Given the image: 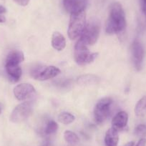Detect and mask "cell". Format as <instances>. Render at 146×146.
<instances>
[{"label":"cell","mask_w":146,"mask_h":146,"mask_svg":"<svg viewBox=\"0 0 146 146\" xmlns=\"http://www.w3.org/2000/svg\"><path fill=\"white\" fill-rule=\"evenodd\" d=\"M126 27L124 10L118 2H115L110 7L109 17L107 20L105 30L108 34H117L123 32Z\"/></svg>","instance_id":"1"},{"label":"cell","mask_w":146,"mask_h":146,"mask_svg":"<svg viewBox=\"0 0 146 146\" xmlns=\"http://www.w3.org/2000/svg\"><path fill=\"white\" fill-rule=\"evenodd\" d=\"M86 26V15L85 11L72 14L70 16L67 33L70 40L80 37Z\"/></svg>","instance_id":"2"},{"label":"cell","mask_w":146,"mask_h":146,"mask_svg":"<svg viewBox=\"0 0 146 146\" xmlns=\"http://www.w3.org/2000/svg\"><path fill=\"white\" fill-rule=\"evenodd\" d=\"M98 53H90L88 50L87 44L80 39L76 43L74 50L75 60L79 65L89 64L95 60L98 57Z\"/></svg>","instance_id":"3"},{"label":"cell","mask_w":146,"mask_h":146,"mask_svg":"<svg viewBox=\"0 0 146 146\" xmlns=\"http://www.w3.org/2000/svg\"><path fill=\"white\" fill-rule=\"evenodd\" d=\"M100 32V23L98 19H92L85 26L80 40L87 45H93L98 40Z\"/></svg>","instance_id":"4"},{"label":"cell","mask_w":146,"mask_h":146,"mask_svg":"<svg viewBox=\"0 0 146 146\" xmlns=\"http://www.w3.org/2000/svg\"><path fill=\"white\" fill-rule=\"evenodd\" d=\"M113 100L110 98H104L98 102L94 110V118L95 123L102 124L110 114Z\"/></svg>","instance_id":"5"},{"label":"cell","mask_w":146,"mask_h":146,"mask_svg":"<svg viewBox=\"0 0 146 146\" xmlns=\"http://www.w3.org/2000/svg\"><path fill=\"white\" fill-rule=\"evenodd\" d=\"M33 106L31 101H27L18 105L10 115V120L12 123H19L26 120L32 115Z\"/></svg>","instance_id":"6"},{"label":"cell","mask_w":146,"mask_h":146,"mask_svg":"<svg viewBox=\"0 0 146 146\" xmlns=\"http://www.w3.org/2000/svg\"><path fill=\"white\" fill-rule=\"evenodd\" d=\"M60 72L61 71L60 69L55 66H48L45 67H37L32 69L31 75L36 80L44 81L55 78Z\"/></svg>","instance_id":"7"},{"label":"cell","mask_w":146,"mask_h":146,"mask_svg":"<svg viewBox=\"0 0 146 146\" xmlns=\"http://www.w3.org/2000/svg\"><path fill=\"white\" fill-rule=\"evenodd\" d=\"M14 95L19 101H25L33 98L36 95L35 88L29 83H22L14 88Z\"/></svg>","instance_id":"8"},{"label":"cell","mask_w":146,"mask_h":146,"mask_svg":"<svg viewBox=\"0 0 146 146\" xmlns=\"http://www.w3.org/2000/svg\"><path fill=\"white\" fill-rule=\"evenodd\" d=\"M131 52L135 67L137 70H140L144 59V49L139 40H135L132 43Z\"/></svg>","instance_id":"9"},{"label":"cell","mask_w":146,"mask_h":146,"mask_svg":"<svg viewBox=\"0 0 146 146\" xmlns=\"http://www.w3.org/2000/svg\"><path fill=\"white\" fill-rule=\"evenodd\" d=\"M88 0H63V6L70 15L85 11Z\"/></svg>","instance_id":"10"},{"label":"cell","mask_w":146,"mask_h":146,"mask_svg":"<svg viewBox=\"0 0 146 146\" xmlns=\"http://www.w3.org/2000/svg\"><path fill=\"white\" fill-rule=\"evenodd\" d=\"M5 70L12 82H17L20 80L22 75V70L19 64H5Z\"/></svg>","instance_id":"11"},{"label":"cell","mask_w":146,"mask_h":146,"mask_svg":"<svg viewBox=\"0 0 146 146\" xmlns=\"http://www.w3.org/2000/svg\"><path fill=\"white\" fill-rule=\"evenodd\" d=\"M128 122V115L126 112L121 111L115 115L112 120V125L113 128L117 130V131L123 130L127 126Z\"/></svg>","instance_id":"12"},{"label":"cell","mask_w":146,"mask_h":146,"mask_svg":"<svg viewBox=\"0 0 146 146\" xmlns=\"http://www.w3.org/2000/svg\"><path fill=\"white\" fill-rule=\"evenodd\" d=\"M52 46L54 50L62 51L66 47V40L64 36L59 32L53 33L52 36Z\"/></svg>","instance_id":"13"},{"label":"cell","mask_w":146,"mask_h":146,"mask_svg":"<svg viewBox=\"0 0 146 146\" xmlns=\"http://www.w3.org/2000/svg\"><path fill=\"white\" fill-rule=\"evenodd\" d=\"M119 142L118 132L113 127L106 132L105 137V146H117Z\"/></svg>","instance_id":"14"},{"label":"cell","mask_w":146,"mask_h":146,"mask_svg":"<svg viewBox=\"0 0 146 146\" xmlns=\"http://www.w3.org/2000/svg\"><path fill=\"white\" fill-rule=\"evenodd\" d=\"M100 82V78L92 74L81 75L78 78V83L80 85H97Z\"/></svg>","instance_id":"15"},{"label":"cell","mask_w":146,"mask_h":146,"mask_svg":"<svg viewBox=\"0 0 146 146\" xmlns=\"http://www.w3.org/2000/svg\"><path fill=\"white\" fill-rule=\"evenodd\" d=\"M25 60V55L23 52L19 50L12 51L7 55L5 61V64H20Z\"/></svg>","instance_id":"16"},{"label":"cell","mask_w":146,"mask_h":146,"mask_svg":"<svg viewBox=\"0 0 146 146\" xmlns=\"http://www.w3.org/2000/svg\"><path fill=\"white\" fill-rule=\"evenodd\" d=\"M146 113V96L143 97L137 102L135 108V113L137 117L144 115Z\"/></svg>","instance_id":"17"},{"label":"cell","mask_w":146,"mask_h":146,"mask_svg":"<svg viewBox=\"0 0 146 146\" xmlns=\"http://www.w3.org/2000/svg\"><path fill=\"white\" fill-rule=\"evenodd\" d=\"M58 120L60 123L64 125H69L73 123L75 120V117L72 114L67 112H63L58 115Z\"/></svg>","instance_id":"18"},{"label":"cell","mask_w":146,"mask_h":146,"mask_svg":"<svg viewBox=\"0 0 146 146\" xmlns=\"http://www.w3.org/2000/svg\"><path fill=\"white\" fill-rule=\"evenodd\" d=\"M64 138L67 143L70 145H75L79 142V137L75 133L66 130L64 133Z\"/></svg>","instance_id":"19"},{"label":"cell","mask_w":146,"mask_h":146,"mask_svg":"<svg viewBox=\"0 0 146 146\" xmlns=\"http://www.w3.org/2000/svg\"><path fill=\"white\" fill-rule=\"evenodd\" d=\"M58 129V125L54 120H50L47 123L46 125L45 129H44V133L46 135H52L56 133Z\"/></svg>","instance_id":"20"},{"label":"cell","mask_w":146,"mask_h":146,"mask_svg":"<svg viewBox=\"0 0 146 146\" xmlns=\"http://www.w3.org/2000/svg\"><path fill=\"white\" fill-rule=\"evenodd\" d=\"M134 134L137 137H140L141 138L146 136V125L140 124L138 125L134 130Z\"/></svg>","instance_id":"21"},{"label":"cell","mask_w":146,"mask_h":146,"mask_svg":"<svg viewBox=\"0 0 146 146\" xmlns=\"http://www.w3.org/2000/svg\"><path fill=\"white\" fill-rule=\"evenodd\" d=\"M17 4L22 7H25L29 4L30 0H14Z\"/></svg>","instance_id":"22"},{"label":"cell","mask_w":146,"mask_h":146,"mask_svg":"<svg viewBox=\"0 0 146 146\" xmlns=\"http://www.w3.org/2000/svg\"><path fill=\"white\" fill-rule=\"evenodd\" d=\"M146 145V139L145 137L140 138V140L137 142L135 146H145Z\"/></svg>","instance_id":"23"},{"label":"cell","mask_w":146,"mask_h":146,"mask_svg":"<svg viewBox=\"0 0 146 146\" xmlns=\"http://www.w3.org/2000/svg\"><path fill=\"white\" fill-rule=\"evenodd\" d=\"M6 12H7L6 8H5V7L1 6V5H0V15H2V14L6 13Z\"/></svg>","instance_id":"24"},{"label":"cell","mask_w":146,"mask_h":146,"mask_svg":"<svg viewBox=\"0 0 146 146\" xmlns=\"http://www.w3.org/2000/svg\"><path fill=\"white\" fill-rule=\"evenodd\" d=\"M143 1V9L144 13L146 15V0H142Z\"/></svg>","instance_id":"25"},{"label":"cell","mask_w":146,"mask_h":146,"mask_svg":"<svg viewBox=\"0 0 146 146\" xmlns=\"http://www.w3.org/2000/svg\"><path fill=\"white\" fill-rule=\"evenodd\" d=\"M5 22H6V18L5 17V16L0 15V23H4Z\"/></svg>","instance_id":"26"},{"label":"cell","mask_w":146,"mask_h":146,"mask_svg":"<svg viewBox=\"0 0 146 146\" xmlns=\"http://www.w3.org/2000/svg\"><path fill=\"white\" fill-rule=\"evenodd\" d=\"M135 145V143L133 141H131V142H129V143H126L125 145V146H134Z\"/></svg>","instance_id":"27"},{"label":"cell","mask_w":146,"mask_h":146,"mask_svg":"<svg viewBox=\"0 0 146 146\" xmlns=\"http://www.w3.org/2000/svg\"><path fill=\"white\" fill-rule=\"evenodd\" d=\"M2 104L0 103V113H1V111H2Z\"/></svg>","instance_id":"28"}]
</instances>
